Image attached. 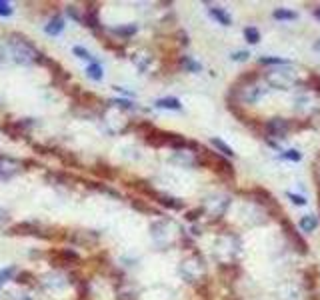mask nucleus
I'll list each match as a JSON object with an SVG mask.
<instances>
[{
    "label": "nucleus",
    "mask_w": 320,
    "mask_h": 300,
    "mask_svg": "<svg viewBox=\"0 0 320 300\" xmlns=\"http://www.w3.org/2000/svg\"><path fill=\"white\" fill-rule=\"evenodd\" d=\"M8 46H10V54L14 56V60L18 62V64H24V66H28L32 62H36V60H40V52L32 46L30 42L24 38V36H18V34H12L10 36V42H8Z\"/></svg>",
    "instance_id": "1"
},
{
    "label": "nucleus",
    "mask_w": 320,
    "mask_h": 300,
    "mask_svg": "<svg viewBox=\"0 0 320 300\" xmlns=\"http://www.w3.org/2000/svg\"><path fill=\"white\" fill-rule=\"evenodd\" d=\"M264 80H266V84H270V86L276 88V90H288L290 86H294V84L298 82V70L288 62L284 66L268 70V72L264 74Z\"/></svg>",
    "instance_id": "2"
},
{
    "label": "nucleus",
    "mask_w": 320,
    "mask_h": 300,
    "mask_svg": "<svg viewBox=\"0 0 320 300\" xmlns=\"http://www.w3.org/2000/svg\"><path fill=\"white\" fill-rule=\"evenodd\" d=\"M266 90H268V88H264V86L252 82V84H248V86H242V88L232 90V94H234V98L238 100V102H242V104H256L258 100L266 94Z\"/></svg>",
    "instance_id": "3"
},
{
    "label": "nucleus",
    "mask_w": 320,
    "mask_h": 300,
    "mask_svg": "<svg viewBox=\"0 0 320 300\" xmlns=\"http://www.w3.org/2000/svg\"><path fill=\"white\" fill-rule=\"evenodd\" d=\"M180 274L182 278H186L188 282H196L204 276V262L198 256H190L180 264Z\"/></svg>",
    "instance_id": "4"
},
{
    "label": "nucleus",
    "mask_w": 320,
    "mask_h": 300,
    "mask_svg": "<svg viewBox=\"0 0 320 300\" xmlns=\"http://www.w3.org/2000/svg\"><path fill=\"white\" fill-rule=\"evenodd\" d=\"M280 224H282V230H284V236L288 238V242L300 252V254H306L308 252V244L304 242V238L300 236V234L296 232V228H294V224L288 220L286 216H282L280 218Z\"/></svg>",
    "instance_id": "5"
},
{
    "label": "nucleus",
    "mask_w": 320,
    "mask_h": 300,
    "mask_svg": "<svg viewBox=\"0 0 320 300\" xmlns=\"http://www.w3.org/2000/svg\"><path fill=\"white\" fill-rule=\"evenodd\" d=\"M252 198H254L260 206H264V208H266V212H270V214H278V216H284V212H280L278 202L274 200V196H272L268 190H264V188H260V186H256V188H252Z\"/></svg>",
    "instance_id": "6"
},
{
    "label": "nucleus",
    "mask_w": 320,
    "mask_h": 300,
    "mask_svg": "<svg viewBox=\"0 0 320 300\" xmlns=\"http://www.w3.org/2000/svg\"><path fill=\"white\" fill-rule=\"evenodd\" d=\"M264 130H266V134H268L270 138H278V140H282V138H286V134L290 132V120L280 118V116H274V118L266 120Z\"/></svg>",
    "instance_id": "7"
},
{
    "label": "nucleus",
    "mask_w": 320,
    "mask_h": 300,
    "mask_svg": "<svg viewBox=\"0 0 320 300\" xmlns=\"http://www.w3.org/2000/svg\"><path fill=\"white\" fill-rule=\"evenodd\" d=\"M18 172H20V162L18 160H14L10 156H0V178L2 180H10Z\"/></svg>",
    "instance_id": "8"
},
{
    "label": "nucleus",
    "mask_w": 320,
    "mask_h": 300,
    "mask_svg": "<svg viewBox=\"0 0 320 300\" xmlns=\"http://www.w3.org/2000/svg\"><path fill=\"white\" fill-rule=\"evenodd\" d=\"M236 250H234V236H222L218 242H216V256H220L222 260H230L234 258Z\"/></svg>",
    "instance_id": "9"
},
{
    "label": "nucleus",
    "mask_w": 320,
    "mask_h": 300,
    "mask_svg": "<svg viewBox=\"0 0 320 300\" xmlns=\"http://www.w3.org/2000/svg\"><path fill=\"white\" fill-rule=\"evenodd\" d=\"M206 206H208V210H210L212 216H222L224 212H226V208L230 206V198L224 196V194H216V196L208 198Z\"/></svg>",
    "instance_id": "10"
},
{
    "label": "nucleus",
    "mask_w": 320,
    "mask_h": 300,
    "mask_svg": "<svg viewBox=\"0 0 320 300\" xmlns=\"http://www.w3.org/2000/svg\"><path fill=\"white\" fill-rule=\"evenodd\" d=\"M172 162H174V164H180V166H196V164H198V156H196V152L178 150V152L172 156Z\"/></svg>",
    "instance_id": "11"
},
{
    "label": "nucleus",
    "mask_w": 320,
    "mask_h": 300,
    "mask_svg": "<svg viewBox=\"0 0 320 300\" xmlns=\"http://www.w3.org/2000/svg\"><path fill=\"white\" fill-rule=\"evenodd\" d=\"M146 192H150L154 198H156V202H160L162 206H166V208H172V210H180L184 204L180 202L178 198H172V196H166V194H158V192H154V190H146Z\"/></svg>",
    "instance_id": "12"
},
{
    "label": "nucleus",
    "mask_w": 320,
    "mask_h": 300,
    "mask_svg": "<svg viewBox=\"0 0 320 300\" xmlns=\"http://www.w3.org/2000/svg\"><path fill=\"white\" fill-rule=\"evenodd\" d=\"M208 12H210V16H212L218 24H222V26H230V24H232V16H230L224 8H220V6H210Z\"/></svg>",
    "instance_id": "13"
},
{
    "label": "nucleus",
    "mask_w": 320,
    "mask_h": 300,
    "mask_svg": "<svg viewBox=\"0 0 320 300\" xmlns=\"http://www.w3.org/2000/svg\"><path fill=\"white\" fill-rule=\"evenodd\" d=\"M44 286L48 288V290H60L66 286V278L60 276V274H48L46 278H44Z\"/></svg>",
    "instance_id": "14"
},
{
    "label": "nucleus",
    "mask_w": 320,
    "mask_h": 300,
    "mask_svg": "<svg viewBox=\"0 0 320 300\" xmlns=\"http://www.w3.org/2000/svg\"><path fill=\"white\" fill-rule=\"evenodd\" d=\"M298 226H300L302 232H314V228L318 226V218H316L314 214H306V216L300 218Z\"/></svg>",
    "instance_id": "15"
},
{
    "label": "nucleus",
    "mask_w": 320,
    "mask_h": 300,
    "mask_svg": "<svg viewBox=\"0 0 320 300\" xmlns=\"http://www.w3.org/2000/svg\"><path fill=\"white\" fill-rule=\"evenodd\" d=\"M180 68L186 70V72H192V74H198V72L202 70V64L196 62L192 56H182V58H180Z\"/></svg>",
    "instance_id": "16"
},
{
    "label": "nucleus",
    "mask_w": 320,
    "mask_h": 300,
    "mask_svg": "<svg viewBox=\"0 0 320 300\" xmlns=\"http://www.w3.org/2000/svg\"><path fill=\"white\" fill-rule=\"evenodd\" d=\"M62 28H64V20L60 18V16H54L48 24H46V34H52V36H56V34H60L62 32Z\"/></svg>",
    "instance_id": "17"
},
{
    "label": "nucleus",
    "mask_w": 320,
    "mask_h": 300,
    "mask_svg": "<svg viewBox=\"0 0 320 300\" xmlns=\"http://www.w3.org/2000/svg\"><path fill=\"white\" fill-rule=\"evenodd\" d=\"M156 106H158V108H166V110H180V108H182L180 100H178V98H172V96L156 100Z\"/></svg>",
    "instance_id": "18"
},
{
    "label": "nucleus",
    "mask_w": 320,
    "mask_h": 300,
    "mask_svg": "<svg viewBox=\"0 0 320 300\" xmlns=\"http://www.w3.org/2000/svg\"><path fill=\"white\" fill-rule=\"evenodd\" d=\"M272 16H274L276 20H296V18H298V14H296L294 10H288V8H276V10L272 12Z\"/></svg>",
    "instance_id": "19"
},
{
    "label": "nucleus",
    "mask_w": 320,
    "mask_h": 300,
    "mask_svg": "<svg viewBox=\"0 0 320 300\" xmlns=\"http://www.w3.org/2000/svg\"><path fill=\"white\" fill-rule=\"evenodd\" d=\"M210 144H212V146H214L218 152H222L224 156H234V150H232V148H230L226 142H222L220 138H212V140H210Z\"/></svg>",
    "instance_id": "20"
},
{
    "label": "nucleus",
    "mask_w": 320,
    "mask_h": 300,
    "mask_svg": "<svg viewBox=\"0 0 320 300\" xmlns=\"http://www.w3.org/2000/svg\"><path fill=\"white\" fill-rule=\"evenodd\" d=\"M244 38H246L248 44H258V42H260V32H258V28H256V26H246V28H244Z\"/></svg>",
    "instance_id": "21"
},
{
    "label": "nucleus",
    "mask_w": 320,
    "mask_h": 300,
    "mask_svg": "<svg viewBox=\"0 0 320 300\" xmlns=\"http://www.w3.org/2000/svg\"><path fill=\"white\" fill-rule=\"evenodd\" d=\"M10 232L12 234H36L38 232V228L34 226V224H16V226H12L10 228Z\"/></svg>",
    "instance_id": "22"
},
{
    "label": "nucleus",
    "mask_w": 320,
    "mask_h": 300,
    "mask_svg": "<svg viewBox=\"0 0 320 300\" xmlns=\"http://www.w3.org/2000/svg\"><path fill=\"white\" fill-rule=\"evenodd\" d=\"M86 74L92 78V80H102V66L98 64V62H92L88 70H86Z\"/></svg>",
    "instance_id": "23"
},
{
    "label": "nucleus",
    "mask_w": 320,
    "mask_h": 300,
    "mask_svg": "<svg viewBox=\"0 0 320 300\" xmlns=\"http://www.w3.org/2000/svg\"><path fill=\"white\" fill-rule=\"evenodd\" d=\"M260 64H274V66H284V64H288V60H284V58H274V56H262V58H260Z\"/></svg>",
    "instance_id": "24"
},
{
    "label": "nucleus",
    "mask_w": 320,
    "mask_h": 300,
    "mask_svg": "<svg viewBox=\"0 0 320 300\" xmlns=\"http://www.w3.org/2000/svg\"><path fill=\"white\" fill-rule=\"evenodd\" d=\"M148 62H150V56H146L144 52H140V54H136V56H134V64L140 68V70H146Z\"/></svg>",
    "instance_id": "25"
},
{
    "label": "nucleus",
    "mask_w": 320,
    "mask_h": 300,
    "mask_svg": "<svg viewBox=\"0 0 320 300\" xmlns=\"http://www.w3.org/2000/svg\"><path fill=\"white\" fill-rule=\"evenodd\" d=\"M134 32H136V24H128V26L114 28V34H120V36H132Z\"/></svg>",
    "instance_id": "26"
},
{
    "label": "nucleus",
    "mask_w": 320,
    "mask_h": 300,
    "mask_svg": "<svg viewBox=\"0 0 320 300\" xmlns=\"http://www.w3.org/2000/svg\"><path fill=\"white\" fill-rule=\"evenodd\" d=\"M282 156L288 158V160H292V162H300V160H302V154H300L298 150H294V148H290V150H286V152H282Z\"/></svg>",
    "instance_id": "27"
},
{
    "label": "nucleus",
    "mask_w": 320,
    "mask_h": 300,
    "mask_svg": "<svg viewBox=\"0 0 320 300\" xmlns=\"http://www.w3.org/2000/svg\"><path fill=\"white\" fill-rule=\"evenodd\" d=\"M248 56H250V52H246V50H236V52L230 54V58H232L234 62H244Z\"/></svg>",
    "instance_id": "28"
},
{
    "label": "nucleus",
    "mask_w": 320,
    "mask_h": 300,
    "mask_svg": "<svg viewBox=\"0 0 320 300\" xmlns=\"http://www.w3.org/2000/svg\"><path fill=\"white\" fill-rule=\"evenodd\" d=\"M14 272H16V268L14 266H8L6 270H0V284H4L6 280H10Z\"/></svg>",
    "instance_id": "29"
},
{
    "label": "nucleus",
    "mask_w": 320,
    "mask_h": 300,
    "mask_svg": "<svg viewBox=\"0 0 320 300\" xmlns=\"http://www.w3.org/2000/svg\"><path fill=\"white\" fill-rule=\"evenodd\" d=\"M74 54H76L78 58H82V60H92L90 52H88L86 48H82V46H74Z\"/></svg>",
    "instance_id": "30"
},
{
    "label": "nucleus",
    "mask_w": 320,
    "mask_h": 300,
    "mask_svg": "<svg viewBox=\"0 0 320 300\" xmlns=\"http://www.w3.org/2000/svg\"><path fill=\"white\" fill-rule=\"evenodd\" d=\"M10 14H12V6L8 2L0 0V16H10Z\"/></svg>",
    "instance_id": "31"
},
{
    "label": "nucleus",
    "mask_w": 320,
    "mask_h": 300,
    "mask_svg": "<svg viewBox=\"0 0 320 300\" xmlns=\"http://www.w3.org/2000/svg\"><path fill=\"white\" fill-rule=\"evenodd\" d=\"M286 196L292 200L294 204H298V206H304V204H306V198H304V196H300V194H292V192H288Z\"/></svg>",
    "instance_id": "32"
},
{
    "label": "nucleus",
    "mask_w": 320,
    "mask_h": 300,
    "mask_svg": "<svg viewBox=\"0 0 320 300\" xmlns=\"http://www.w3.org/2000/svg\"><path fill=\"white\" fill-rule=\"evenodd\" d=\"M202 212H204V208H196V210H188V212H186V218H188V220H196V218H198V216H200Z\"/></svg>",
    "instance_id": "33"
},
{
    "label": "nucleus",
    "mask_w": 320,
    "mask_h": 300,
    "mask_svg": "<svg viewBox=\"0 0 320 300\" xmlns=\"http://www.w3.org/2000/svg\"><path fill=\"white\" fill-rule=\"evenodd\" d=\"M4 220H6V212H4V210H2V208H0V224H2V222H4Z\"/></svg>",
    "instance_id": "34"
},
{
    "label": "nucleus",
    "mask_w": 320,
    "mask_h": 300,
    "mask_svg": "<svg viewBox=\"0 0 320 300\" xmlns=\"http://www.w3.org/2000/svg\"><path fill=\"white\" fill-rule=\"evenodd\" d=\"M314 18H318L320 20V6L318 8H314Z\"/></svg>",
    "instance_id": "35"
},
{
    "label": "nucleus",
    "mask_w": 320,
    "mask_h": 300,
    "mask_svg": "<svg viewBox=\"0 0 320 300\" xmlns=\"http://www.w3.org/2000/svg\"><path fill=\"white\" fill-rule=\"evenodd\" d=\"M314 50H318V52H320V40L316 42V44H314Z\"/></svg>",
    "instance_id": "36"
}]
</instances>
